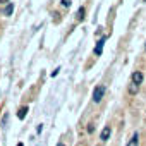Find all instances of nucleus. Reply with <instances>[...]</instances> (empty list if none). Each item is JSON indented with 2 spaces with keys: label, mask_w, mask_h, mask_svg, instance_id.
<instances>
[{
  "label": "nucleus",
  "mask_w": 146,
  "mask_h": 146,
  "mask_svg": "<svg viewBox=\"0 0 146 146\" xmlns=\"http://www.w3.org/2000/svg\"><path fill=\"white\" fill-rule=\"evenodd\" d=\"M103 95H105V86H103V84L96 86L95 91H93V102H95V103H100L102 98H103Z\"/></svg>",
  "instance_id": "1"
},
{
  "label": "nucleus",
  "mask_w": 146,
  "mask_h": 146,
  "mask_svg": "<svg viewBox=\"0 0 146 146\" xmlns=\"http://www.w3.org/2000/svg\"><path fill=\"white\" fill-rule=\"evenodd\" d=\"M86 131H88L90 134H93V132H95V124H93V122H90V124H88V129H86Z\"/></svg>",
  "instance_id": "10"
},
{
  "label": "nucleus",
  "mask_w": 146,
  "mask_h": 146,
  "mask_svg": "<svg viewBox=\"0 0 146 146\" xmlns=\"http://www.w3.org/2000/svg\"><path fill=\"white\" fill-rule=\"evenodd\" d=\"M137 143H139V136H137V132H134L132 137H131V141L127 143V146H137Z\"/></svg>",
  "instance_id": "6"
},
{
  "label": "nucleus",
  "mask_w": 146,
  "mask_h": 146,
  "mask_svg": "<svg viewBox=\"0 0 146 146\" xmlns=\"http://www.w3.org/2000/svg\"><path fill=\"white\" fill-rule=\"evenodd\" d=\"M110 132H112V131H110V127H108V125H107V127H103V131L100 132V139H102V141H107V139L110 137Z\"/></svg>",
  "instance_id": "4"
},
{
  "label": "nucleus",
  "mask_w": 146,
  "mask_h": 146,
  "mask_svg": "<svg viewBox=\"0 0 146 146\" xmlns=\"http://www.w3.org/2000/svg\"><path fill=\"white\" fill-rule=\"evenodd\" d=\"M58 70H60V69H58V67H57V69H55V70H53V72H52V78H55V76H57V74H58Z\"/></svg>",
  "instance_id": "13"
},
{
  "label": "nucleus",
  "mask_w": 146,
  "mask_h": 146,
  "mask_svg": "<svg viewBox=\"0 0 146 146\" xmlns=\"http://www.w3.org/2000/svg\"><path fill=\"white\" fill-rule=\"evenodd\" d=\"M127 91H129V95H137L139 86H137V84H134V83H131V84H129V88H127Z\"/></svg>",
  "instance_id": "5"
},
{
  "label": "nucleus",
  "mask_w": 146,
  "mask_h": 146,
  "mask_svg": "<svg viewBox=\"0 0 146 146\" xmlns=\"http://www.w3.org/2000/svg\"><path fill=\"white\" fill-rule=\"evenodd\" d=\"M7 119H9V113H5V115H4V119H2V127H5V124H7Z\"/></svg>",
  "instance_id": "12"
},
{
  "label": "nucleus",
  "mask_w": 146,
  "mask_h": 146,
  "mask_svg": "<svg viewBox=\"0 0 146 146\" xmlns=\"http://www.w3.org/2000/svg\"><path fill=\"white\" fill-rule=\"evenodd\" d=\"M26 113H28V107H21V108H19V112H17V119H21V120H23V119L26 117Z\"/></svg>",
  "instance_id": "7"
},
{
  "label": "nucleus",
  "mask_w": 146,
  "mask_h": 146,
  "mask_svg": "<svg viewBox=\"0 0 146 146\" xmlns=\"http://www.w3.org/2000/svg\"><path fill=\"white\" fill-rule=\"evenodd\" d=\"M12 12H14V4L11 2V4H7V7L4 9V14H5V16H11Z\"/></svg>",
  "instance_id": "8"
},
{
  "label": "nucleus",
  "mask_w": 146,
  "mask_h": 146,
  "mask_svg": "<svg viewBox=\"0 0 146 146\" xmlns=\"http://www.w3.org/2000/svg\"><path fill=\"white\" fill-rule=\"evenodd\" d=\"M144 2H146V0H144Z\"/></svg>",
  "instance_id": "17"
},
{
  "label": "nucleus",
  "mask_w": 146,
  "mask_h": 146,
  "mask_svg": "<svg viewBox=\"0 0 146 146\" xmlns=\"http://www.w3.org/2000/svg\"><path fill=\"white\" fill-rule=\"evenodd\" d=\"M103 45H105V38H100V40L96 41V46H95V55H102Z\"/></svg>",
  "instance_id": "3"
},
{
  "label": "nucleus",
  "mask_w": 146,
  "mask_h": 146,
  "mask_svg": "<svg viewBox=\"0 0 146 146\" xmlns=\"http://www.w3.org/2000/svg\"><path fill=\"white\" fill-rule=\"evenodd\" d=\"M144 48H146V45H144Z\"/></svg>",
  "instance_id": "16"
},
{
  "label": "nucleus",
  "mask_w": 146,
  "mask_h": 146,
  "mask_svg": "<svg viewBox=\"0 0 146 146\" xmlns=\"http://www.w3.org/2000/svg\"><path fill=\"white\" fill-rule=\"evenodd\" d=\"M17 146H24V144H23V143H19V144H17Z\"/></svg>",
  "instance_id": "15"
},
{
  "label": "nucleus",
  "mask_w": 146,
  "mask_h": 146,
  "mask_svg": "<svg viewBox=\"0 0 146 146\" xmlns=\"http://www.w3.org/2000/svg\"><path fill=\"white\" fill-rule=\"evenodd\" d=\"M143 78H144V76H143L141 70H134V72H132V83H134V84L139 86V84L143 83Z\"/></svg>",
  "instance_id": "2"
},
{
  "label": "nucleus",
  "mask_w": 146,
  "mask_h": 146,
  "mask_svg": "<svg viewBox=\"0 0 146 146\" xmlns=\"http://www.w3.org/2000/svg\"><path fill=\"white\" fill-rule=\"evenodd\" d=\"M84 14H86V11H84V7H79V9H78V14H76V17H78V21H83V19H84Z\"/></svg>",
  "instance_id": "9"
},
{
  "label": "nucleus",
  "mask_w": 146,
  "mask_h": 146,
  "mask_svg": "<svg viewBox=\"0 0 146 146\" xmlns=\"http://www.w3.org/2000/svg\"><path fill=\"white\" fill-rule=\"evenodd\" d=\"M60 4H62V7H70V4H72V2H70V0H62Z\"/></svg>",
  "instance_id": "11"
},
{
  "label": "nucleus",
  "mask_w": 146,
  "mask_h": 146,
  "mask_svg": "<svg viewBox=\"0 0 146 146\" xmlns=\"http://www.w3.org/2000/svg\"><path fill=\"white\" fill-rule=\"evenodd\" d=\"M0 4H11L9 0H0Z\"/></svg>",
  "instance_id": "14"
}]
</instances>
